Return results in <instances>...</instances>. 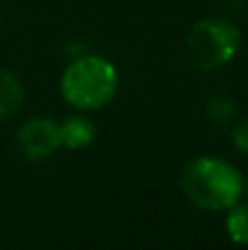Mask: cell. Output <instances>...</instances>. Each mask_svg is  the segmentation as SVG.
I'll use <instances>...</instances> for the list:
<instances>
[{
  "label": "cell",
  "mask_w": 248,
  "mask_h": 250,
  "mask_svg": "<svg viewBox=\"0 0 248 250\" xmlns=\"http://www.w3.org/2000/svg\"><path fill=\"white\" fill-rule=\"evenodd\" d=\"M180 189L205 211H228L244 193V176L218 156H198L180 171Z\"/></svg>",
  "instance_id": "cell-1"
},
{
  "label": "cell",
  "mask_w": 248,
  "mask_h": 250,
  "mask_svg": "<svg viewBox=\"0 0 248 250\" xmlns=\"http://www.w3.org/2000/svg\"><path fill=\"white\" fill-rule=\"evenodd\" d=\"M117 68L101 55H82L73 60L60 79L64 101L79 112H92L108 105L117 95Z\"/></svg>",
  "instance_id": "cell-2"
},
{
  "label": "cell",
  "mask_w": 248,
  "mask_h": 250,
  "mask_svg": "<svg viewBox=\"0 0 248 250\" xmlns=\"http://www.w3.org/2000/svg\"><path fill=\"white\" fill-rule=\"evenodd\" d=\"M185 46L189 62L202 73H211L233 62L242 46V33L224 18H202L189 29Z\"/></svg>",
  "instance_id": "cell-3"
},
{
  "label": "cell",
  "mask_w": 248,
  "mask_h": 250,
  "mask_svg": "<svg viewBox=\"0 0 248 250\" xmlns=\"http://www.w3.org/2000/svg\"><path fill=\"white\" fill-rule=\"evenodd\" d=\"M16 145L20 154L29 160H46L62 149L60 123L48 117H33L16 134Z\"/></svg>",
  "instance_id": "cell-4"
},
{
  "label": "cell",
  "mask_w": 248,
  "mask_h": 250,
  "mask_svg": "<svg viewBox=\"0 0 248 250\" xmlns=\"http://www.w3.org/2000/svg\"><path fill=\"white\" fill-rule=\"evenodd\" d=\"M24 104V83L13 70L0 68V121H9Z\"/></svg>",
  "instance_id": "cell-5"
},
{
  "label": "cell",
  "mask_w": 248,
  "mask_h": 250,
  "mask_svg": "<svg viewBox=\"0 0 248 250\" xmlns=\"http://www.w3.org/2000/svg\"><path fill=\"white\" fill-rule=\"evenodd\" d=\"M60 136L66 149H86L95 141V125L82 114H73L60 123Z\"/></svg>",
  "instance_id": "cell-6"
},
{
  "label": "cell",
  "mask_w": 248,
  "mask_h": 250,
  "mask_svg": "<svg viewBox=\"0 0 248 250\" xmlns=\"http://www.w3.org/2000/svg\"><path fill=\"white\" fill-rule=\"evenodd\" d=\"M224 226L235 244H248V204H233L227 211Z\"/></svg>",
  "instance_id": "cell-7"
},
{
  "label": "cell",
  "mask_w": 248,
  "mask_h": 250,
  "mask_svg": "<svg viewBox=\"0 0 248 250\" xmlns=\"http://www.w3.org/2000/svg\"><path fill=\"white\" fill-rule=\"evenodd\" d=\"M209 117L211 121L215 123H227L228 119L233 117V101L227 99V97H213L209 101Z\"/></svg>",
  "instance_id": "cell-8"
},
{
  "label": "cell",
  "mask_w": 248,
  "mask_h": 250,
  "mask_svg": "<svg viewBox=\"0 0 248 250\" xmlns=\"http://www.w3.org/2000/svg\"><path fill=\"white\" fill-rule=\"evenodd\" d=\"M231 136H233V143H235L237 149L244 151V154H248V119L233 127Z\"/></svg>",
  "instance_id": "cell-9"
}]
</instances>
